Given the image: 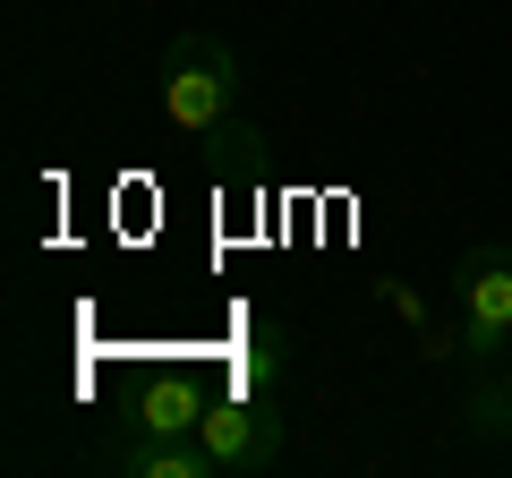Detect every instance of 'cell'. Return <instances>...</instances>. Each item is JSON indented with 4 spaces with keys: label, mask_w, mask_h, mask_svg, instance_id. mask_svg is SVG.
I'll return each instance as SVG.
<instances>
[{
    "label": "cell",
    "mask_w": 512,
    "mask_h": 478,
    "mask_svg": "<svg viewBox=\"0 0 512 478\" xmlns=\"http://www.w3.org/2000/svg\"><path fill=\"white\" fill-rule=\"evenodd\" d=\"M461 308V359L470 368H504L512 359V248H470L453 274Z\"/></svg>",
    "instance_id": "7a4b0ae2"
},
{
    "label": "cell",
    "mask_w": 512,
    "mask_h": 478,
    "mask_svg": "<svg viewBox=\"0 0 512 478\" xmlns=\"http://www.w3.org/2000/svg\"><path fill=\"white\" fill-rule=\"evenodd\" d=\"M376 299H384L393 316H402V325H427V299L410 291V282H376Z\"/></svg>",
    "instance_id": "52a82bcc"
},
{
    "label": "cell",
    "mask_w": 512,
    "mask_h": 478,
    "mask_svg": "<svg viewBox=\"0 0 512 478\" xmlns=\"http://www.w3.org/2000/svg\"><path fill=\"white\" fill-rule=\"evenodd\" d=\"M154 77H163V120L180 137H214L231 129V111H239V60L222 35H171L163 60H154Z\"/></svg>",
    "instance_id": "6da1fadb"
},
{
    "label": "cell",
    "mask_w": 512,
    "mask_h": 478,
    "mask_svg": "<svg viewBox=\"0 0 512 478\" xmlns=\"http://www.w3.org/2000/svg\"><path fill=\"white\" fill-rule=\"evenodd\" d=\"M205 410H214V393L197 385V376H154L137 402H128V436H197L205 427Z\"/></svg>",
    "instance_id": "5b68a950"
},
{
    "label": "cell",
    "mask_w": 512,
    "mask_h": 478,
    "mask_svg": "<svg viewBox=\"0 0 512 478\" xmlns=\"http://www.w3.org/2000/svg\"><path fill=\"white\" fill-rule=\"evenodd\" d=\"M94 461L120 470V478H222V461H214L205 436H120V444H103Z\"/></svg>",
    "instance_id": "277c9868"
},
{
    "label": "cell",
    "mask_w": 512,
    "mask_h": 478,
    "mask_svg": "<svg viewBox=\"0 0 512 478\" xmlns=\"http://www.w3.org/2000/svg\"><path fill=\"white\" fill-rule=\"evenodd\" d=\"M461 427L487 436V444H512V376H504V368H478L470 402H461Z\"/></svg>",
    "instance_id": "8992f818"
},
{
    "label": "cell",
    "mask_w": 512,
    "mask_h": 478,
    "mask_svg": "<svg viewBox=\"0 0 512 478\" xmlns=\"http://www.w3.org/2000/svg\"><path fill=\"white\" fill-rule=\"evenodd\" d=\"M197 436L214 444L222 478H256V470H274V461H282V410L265 402V393H222V402L205 410Z\"/></svg>",
    "instance_id": "3957f363"
}]
</instances>
